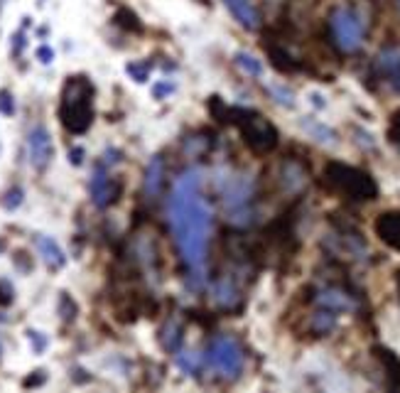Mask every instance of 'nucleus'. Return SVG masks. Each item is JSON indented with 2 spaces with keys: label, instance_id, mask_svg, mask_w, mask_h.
<instances>
[{
  "label": "nucleus",
  "instance_id": "obj_9",
  "mask_svg": "<svg viewBox=\"0 0 400 393\" xmlns=\"http://www.w3.org/2000/svg\"><path fill=\"white\" fill-rule=\"evenodd\" d=\"M376 236L385 246L400 251V212H383L374 224Z\"/></svg>",
  "mask_w": 400,
  "mask_h": 393
},
{
  "label": "nucleus",
  "instance_id": "obj_21",
  "mask_svg": "<svg viewBox=\"0 0 400 393\" xmlns=\"http://www.w3.org/2000/svg\"><path fill=\"white\" fill-rule=\"evenodd\" d=\"M266 89H268V94H270V96L280 103V106H285V108L295 106V94L290 91L288 87H280V84H268Z\"/></svg>",
  "mask_w": 400,
  "mask_h": 393
},
{
  "label": "nucleus",
  "instance_id": "obj_30",
  "mask_svg": "<svg viewBox=\"0 0 400 393\" xmlns=\"http://www.w3.org/2000/svg\"><path fill=\"white\" fill-rule=\"evenodd\" d=\"M27 337H30V342H35V349L37 352H42V349L47 347V339L40 337V332H27Z\"/></svg>",
  "mask_w": 400,
  "mask_h": 393
},
{
  "label": "nucleus",
  "instance_id": "obj_1",
  "mask_svg": "<svg viewBox=\"0 0 400 393\" xmlns=\"http://www.w3.org/2000/svg\"><path fill=\"white\" fill-rule=\"evenodd\" d=\"M169 226L185 266L194 276V288H201L206 263V244L211 231V209L201 197V170H187L172 187L169 197Z\"/></svg>",
  "mask_w": 400,
  "mask_h": 393
},
{
  "label": "nucleus",
  "instance_id": "obj_8",
  "mask_svg": "<svg viewBox=\"0 0 400 393\" xmlns=\"http://www.w3.org/2000/svg\"><path fill=\"white\" fill-rule=\"evenodd\" d=\"M118 194H121V184L118 182H113L111 177L106 175V170L98 165L96 172H93L91 177V197H93V205L96 207H108L111 202L118 200Z\"/></svg>",
  "mask_w": 400,
  "mask_h": 393
},
{
  "label": "nucleus",
  "instance_id": "obj_3",
  "mask_svg": "<svg viewBox=\"0 0 400 393\" xmlns=\"http://www.w3.org/2000/svg\"><path fill=\"white\" fill-rule=\"evenodd\" d=\"M324 182L329 184V189L344 194L349 200H374L378 192L369 172L344 163H329L324 168Z\"/></svg>",
  "mask_w": 400,
  "mask_h": 393
},
{
  "label": "nucleus",
  "instance_id": "obj_26",
  "mask_svg": "<svg viewBox=\"0 0 400 393\" xmlns=\"http://www.w3.org/2000/svg\"><path fill=\"white\" fill-rule=\"evenodd\" d=\"M13 297H15L13 283L10 281H0V305H10Z\"/></svg>",
  "mask_w": 400,
  "mask_h": 393
},
{
  "label": "nucleus",
  "instance_id": "obj_31",
  "mask_svg": "<svg viewBox=\"0 0 400 393\" xmlns=\"http://www.w3.org/2000/svg\"><path fill=\"white\" fill-rule=\"evenodd\" d=\"M82 158H84V150L82 148H74L72 153H69V160H72L74 165H82Z\"/></svg>",
  "mask_w": 400,
  "mask_h": 393
},
{
  "label": "nucleus",
  "instance_id": "obj_6",
  "mask_svg": "<svg viewBox=\"0 0 400 393\" xmlns=\"http://www.w3.org/2000/svg\"><path fill=\"white\" fill-rule=\"evenodd\" d=\"M329 27H332L334 42L339 50L356 52L364 42V25H361L359 15L349 8H337L329 17Z\"/></svg>",
  "mask_w": 400,
  "mask_h": 393
},
{
  "label": "nucleus",
  "instance_id": "obj_19",
  "mask_svg": "<svg viewBox=\"0 0 400 393\" xmlns=\"http://www.w3.org/2000/svg\"><path fill=\"white\" fill-rule=\"evenodd\" d=\"M334 327H337V315H334L332 310H322V312H317V315L312 317V329H314V332L327 334V332H332Z\"/></svg>",
  "mask_w": 400,
  "mask_h": 393
},
{
  "label": "nucleus",
  "instance_id": "obj_17",
  "mask_svg": "<svg viewBox=\"0 0 400 393\" xmlns=\"http://www.w3.org/2000/svg\"><path fill=\"white\" fill-rule=\"evenodd\" d=\"M233 61H236V67L241 69L243 74H248V77H261L263 74V64L253 54H248V52H238V54L233 57Z\"/></svg>",
  "mask_w": 400,
  "mask_h": 393
},
{
  "label": "nucleus",
  "instance_id": "obj_23",
  "mask_svg": "<svg viewBox=\"0 0 400 393\" xmlns=\"http://www.w3.org/2000/svg\"><path fill=\"white\" fill-rule=\"evenodd\" d=\"M125 72L130 74V79L143 84V82H148V77H150V64L148 61H130L128 67H125Z\"/></svg>",
  "mask_w": 400,
  "mask_h": 393
},
{
  "label": "nucleus",
  "instance_id": "obj_15",
  "mask_svg": "<svg viewBox=\"0 0 400 393\" xmlns=\"http://www.w3.org/2000/svg\"><path fill=\"white\" fill-rule=\"evenodd\" d=\"M302 128L307 131L309 135H312L314 140H319V143H324V145H337V133H334L332 128L324 126V123L314 121V118H305Z\"/></svg>",
  "mask_w": 400,
  "mask_h": 393
},
{
  "label": "nucleus",
  "instance_id": "obj_22",
  "mask_svg": "<svg viewBox=\"0 0 400 393\" xmlns=\"http://www.w3.org/2000/svg\"><path fill=\"white\" fill-rule=\"evenodd\" d=\"M113 20H116V25L125 27V30H130V32H140V30H143L138 15H135L133 10H128V8H121V10L116 13V17H113Z\"/></svg>",
  "mask_w": 400,
  "mask_h": 393
},
{
  "label": "nucleus",
  "instance_id": "obj_13",
  "mask_svg": "<svg viewBox=\"0 0 400 393\" xmlns=\"http://www.w3.org/2000/svg\"><path fill=\"white\" fill-rule=\"evenodd\" d=\"M164 187V160L160 155H155L148 165V172H145V192L148 197H160Z\"/></svg>",
  "mask_w": 400,
  "mask_h": 393
},
{
  "label": "nucleus",
  "instance_id": "obj_29",
  "mask_svg": "<svg viewBox=\"0 0 400 393\" xmlns=\"http://www.w3.org/2000/svg\"><path fill=\"white\" fill-rule=\"evenodd\" d=\"M37 57H40L42 64H49V61L54 59V52H52L49 47H40V50H37Z\"/></svg>",
  "mask_w": 400,
  "mask_h": 393
},
{
  "label": "nucleus",
  "instance_id": "obj_2",
  "mask_svg": "<svg viewBox=\"0 0 400 393\" xmlns=\"http://www.w3.org/2000/svg\"><path fill=\"white\" fill-rule=\"evenodd\" d=\"M59 118L69 133H86L93 121V87L86 77H72L62 89Z\"/></svg>",
  "mask_w": 400,
  "mask_h": 393
},
{
  "label": "nucleus",
  "instance_id": "obj_14",
  "mask_svg": "<svg viewBox=\"0 0 400 393\" xmlns=\"http://www.w3.org/2000/svg\"><path fill=\"white\" fill-rule=\"evenodd\" d=\"M317 305H322L324 310H332V312H339V310H354V302H351V297L346 295V292L337 290V288H327V290H322L317 297Z\"/></svg>",
  "mask_w": 400,
  "mask_h": 393
},
{
  "label": "nucleus",
  "instance_id": "obj_25",
  "mask_svg": "<svg viewBox=\"0 0 400 393\" xmlns=\"http://www.w3.org/2000/svg\"><path fill=\"white\" fill-rule=\"evenodd\" d=\"M3 205H6V209H17V207L22 205V189L20 187H13L10 192L6 194Z\"/></svg>",
  "mask_w": 400,
  "mask_h": 393
},
{
  "label": "nucleus",
  "instance_id": "obj_16",
  "mask_svg": "<svg viewBox=\"0 0 400 393\" xmlns=\"http://www.w3.org/2000/svg\"><path fill=\"white\" fill-rule=\"evenodd\" d=\"M162 347L167 349V352H177V349H180V344H182V329H180V325H177L175 320L172 322H167V325H164V329H162Z\"/></svg>",
  "mask_w": 400,
  "mask_h": 393
},
{
  "label": "nucleus",
  "instance_id": "obj_5",
  "mask_svg": "<svg viewBox=\"0 0 400 393\" xmlns=\"http://www.w3.org/2000/svg\"><path fill=\"white\" fill-rule=\"evenodd\" d=\"M238 116V126H241L243 140L248 143V148L256 150V153H270L277 145V131L272 128V123H268L263 116L258 113H248V111H236Z\"/></svg>",
  "mask_w": 400,
  "mask_h": 393
},
{
  "label": "nucleus",
  "instance_id": "obj_20",
  "mask_svg": "<svg viewBox=\"0 0 400 393\" xmlns=\"http://www.w3.org/2000/svg\"><path fill=\"white\" fill-rule=\"evenodd\" d=\"M177 366L185 373H190V376H197L201 369V357L197 352H182L177 354Z\"/></svg>",
  "mask_w": 400,
  "mask_h": 393
},
{
  "label": "nucleus",
  "instance_id": "obj_32",
  "mask_svg": "<svg viewBox=\"0 0 400 393\" xmlns=\"http://www.w3.org/2000/svg\"><path fill=\"white\" fill-rule=\"evenodd\" d=\"M42 381H45V373H42V371H37V376L27 378V381H25V386H40Z\"/></svg>",
  "mask_w": 400,
  "mask_h": 393
},
{
  "label": "nucleus",
  "instance_id": "obj_24",
  "mask_svg": "<svg viewBox=\"0 0 400 393\" xmlns=\"http://www.w3.org/2000/svg\"><path fill=\"white\" fill-rule=\"evenodd\" d=\"M388 138L390 143L395 145V148L400 150V111H395L393 116H390V128H388Z\"/></svg>",
  "mask_w": 400,
  "mask_h": 393
},
{
  "label": "nucleus",
  "instance_id": "obj_12",
  "mask_svg": "<svg viewBox=\"0 0 400 393\" xmlns=\"http://www.w3.org/2000/svg\"><path fill=\"white\" fill-rule=\"evenodd\" d=\"M211 297H214L216 305L224 307V310H231V307H236L238 300H241L238 288L233 286L229 278H221V281L214 283V288H211Z\"/></svg>",
  "mask_w": 400,
  "mask_h": 393
},
{
  "label": "nucleus",
  "instance_id": "obj_18",
  "mask_svg": "<svg viewBox=\"0 0 400 393\" xmlns=\"http://www.w3.org/2000/svg\"><path fill=\"white\" fill-rule=\"evenodd\" d=\"M378 67L383 69V72H388L390 77L400 74V50H385V52H380Z\"/></svg>",
  "mask_w": 400,
  "mask_h": 393
},
{
  "label": "nucleus",
  "instance_id": "obj_4",
  "mask_svg": "<svg viewBox=\"0 0 400 393\" xmlns=\"http://www.w3.org/2000/svg\"><path fill=\"white\" fill-rule=\"evenodd\" d=\"M206 359H209V366L224 378H236L238 373L243 371V352H241V347H238L236 339L226 337V334L211 339Z\"/></svg>",
  "mask_w": 400,
  "mask_h": 393
},
{
  "label": "nucleus",
  "instance_id": "obj_28",
  "mask_svg": "<svg viewBox=\"0 0 400 393\" xmlns=\"http://www.w3.org/2000/svg\"><path fill=\"white\" fill-rule=\"evenodd\" d=\"M169 91H175V84L160 82V84H155V87H153V96H155V98H162L164 94H169Z\"/></svg>",
  "mask_w": 400,
  "mask_h": 393
},
{
  "label": "nucleus",
  "instance_id": "obj_11",
  "mask_svg": "<svg viewBox=\"0 0 400 393\" xmlns=\"http://www.w3.org/2000/svg\"><path fill=\"white\" fill-rule=\"evenodd\" d=\"M37 251H40L42 260H45L52 271H56V268H62L64 263H67V255H64V251L59 249V244H56V241H52L49 236H37Z\"/></svg>",
  "mask_w": 400,
  "mask_h": 393
},
{
  "label": "nucleus",
  "instance_id": "obj_10",
  "mask_svg": "<svg viewBox=\"0 0 400 393\" xmlns=\"http://www.w3.org/2000/svg\"><path fill=\"white\" fill-rule=\"evenodd\" d=\"M226 8L233 13V17H236L246 30H256V27L261 25V15H258L256 6H253L251 0H226Z\"/></svg>",
  "mask_w": 400,
  "mask_h": 393
},
{
  "label": "nucleus",
  "instance_id": "obj_27",
  "mask_svg": "<svg viewBox=\"0 0 400 393\" xmlns=\"http://www.w3.org/2000/svg\"><path fill=\"white\" fill-rule=\"evenodd\" d=\"M0 111L6 116H13V111H15V103H13V96L8 91H0Z\"/></svg>",
  "mask_w": 400,
  "mask_h": 393
},
{
  "label": "nucleus",
  "instance_id": "obj_7",
  "mask_svg": "<svg viewBox=\"0 0 400 393\" xmlns=\"http://www.w3.org/2000/svg\"><path fill=\"white\" fill-rule=\"evenodd\" d=\"M27 155H30V163L35 165L37 170L49 165L52 155H54V148H52L49 133H47L42 126L32 128L30 135H27Z\"/></svg>",
  "mask_w": 400,
  "mask_h": 393
},
{
  "label": "nucleus",
  "instance_id": "obj_33",
  "mask_svg": "<svg viewBox=\"0 0 400 393\" xmlns=\"http://www.w3.org/2000/svg\"><path fill=\"white\" fill-rule=\"evenodd\" d=\"M398 290H400V271H398Z\"/></svg>",
  "mask_w": 400,
  "mask_h": 393
}]
</instances>
